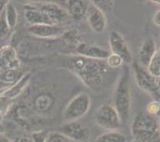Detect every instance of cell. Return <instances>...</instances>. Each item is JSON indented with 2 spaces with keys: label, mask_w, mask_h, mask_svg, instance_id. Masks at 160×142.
<instances>
[{
  "label": "cell",
  "mask_w": 160,
  "mask_h": 142,
  "mask_svg": "<svg viewBox=\"0 0 160 142\" xmlns=\"http://www.w3.org/2000/svg\"><path fill=\"white\" fill-rule=\"evenodd\" d=\"M68 68L83 83L92 90L101 88L105 81L108 68L106 60H97L77 55L68 61Z\"/></svg>",
  "instance_id": "obj_1"
},
{
  "label": "cell",
  "mask_w": 160,
  "mask_h": 142,
  "mask_svg": "<svg viewBox=\"0 0 160 142\" xmlns=\"http://www.w3.org/2000/svg\"><path fill=\"white\" fill-rule=\"evenodd\" d=\"M134 142H160L159 118L146 111L138 113L131 125Z\"/></svg>",
  "instance_id": "obj_2"
},
{
  "label": "cell",
  "mask_w": 160,
  "mask_h": 142,
  "mask_svg": "<svg viewBox=\"0 0 160 142\" xmlns=\"http://www.w3.org/2000/svg\"><path fill=\"white\" fill-rule=\"evenodd\" d=\"M121 119L125 123L130 116L132 96L130 89V70L128 65L123 68V73L118 79L114 93V105Z\"/></svg>",
  "instance_id": "obj_3"
},
{
  "label": "cell",
  "mask_w": 160,
  "mask_h": 142,
  "mask_svg": "<svg viewBox=\"0 0 160 142\" xmlns=\"http://www.w3.org/2000/svg\"><path fill=\"white\" fill-rule=\"evenodd\" d=\"M94 121L100 128L108 131H118L122 126L120 117L113 105L104 104L94 113Z\"/></svg>",
  "instance_id": "obj_4"
},
{
  "label": "cell",
  "mask_w": 160,
  "mask_h": 142,
  "mask_svg": "<svg viewBox=\"0 0 160 142\" xmlns=\"http://www.w3.org/2000/svg\"><path fill=\"white\" fill-rule=\"evenodd\" d=\"M91 106V98L87 93L81 92L72 97L63 111L65 121H79L88 112Z\"/></svg>",
  "instance_id": "obj_5"
},
{
  "label": "cell",
  "mask_w": 160,
  "mask_h": 142,
  "mask_svg": "<svg viewBox=\"0 0 160 142\" xmlns=\"http://www.w3.org/2000/svg\"><path fill=\"white\" fill-rule=\"evenodd\" d=\"M135 77L138 86L145 93L153 97L154 100H160V90L158 80L151 75L146 68L141 66L138 62L134 63Z\"/></svg>",
  "instance_id": "obj_6"
},
{
  "label": "cell",
  "mask_w": 160,
  "mask_h": 142,
  "mask_svg": "<svg viewBox=\"0 0 160 142\" xmlns=\"http://www.w3.org/2000/svg\"><path fill=\"white\" fill-rule=\"evenodd\" d=\"M58 132L75 142H89L91 137L90 129L79 121H66Z\"/></svg>",
  "instance_id": "obj_7"
},
{
  "label": "cell",
  "mask_w": 160,
  "mask_h": 142,
  "mask_svg": "<svg viewBox=\"0 0 160 142\" xmlns=\"http://www.w3.org/2000/svg\"><path fill=\"white\" fill-rule=\"evenodd\" d=\"M34 7L46 14L51 21L53 25L62 26L69 23L70 15L68 11L54 3H33Z\"/></svg>",
  "instance_id": "obj_8"
},
{
  "label": "cell",
  "mask_w": 160,
  "mask_h": 142,
  "mask_svg": "<svg viewBox=\"0 0 160 142\" xmlns=\"http://www.w3.org/2000/svg\"><path fill=\"white\" fill-rule=\"evenodd\" d=\"M109 46L112 54L118 55L123 60L125 65L132 62V55L127 42L121 34L116 30H113L109 35Z\"/></svg>",
  "instance_id": "obj_9"
},
{
  "label": "cell",
  "mask_w": 160,
  "mask_h": 142,
  "mask_svg": "<svg viewBox=\"0 0 160 142\" xmlns=\"http://www.w3.org/2000/svg\"><path fill=\"white\" fill-rule=\"evenodd\" d=\"M85 16L88 25L96 33H102L107 27L105 14L97 8L92 2H89Z\"/></svg>",
  "instance_id": "obj_10"
},
{
  "label": "cell",
  "mask_w": 160,
  "mask_h": 142,
  "mask_svg": "<svg viewBox=\"0 0 160 142\" xmlns=\"http://www.w3.org/2000/svg\"><path fill=\"white\" fill-rule=\"evenodd\" d=\"M66 30L58 25H33L30 26L28 32L30 34L42 39H55L62 37Z\"/></svg>",
  "instance_id": "obj_11"
},
{
  "label": "cell",
  "mask_w": 160,
  "mask_h": 142,
  "mask_svg": "<svg viewBox=\"0 0 160 142\" xmlns=\"http://www.w3.org/2000/svg\"><path fill=\"white\" fill-rule=\"evenodd\" d=\"M76 50L78 55L97 60H106L110 55L107 50L100 46L89 45L86 42H80L77 45Z\"/></svg>",
  "instance_id": "obj_12"
},
{
  "label": "cell",
  "mask_w": 160,
  "mask_h": 142,
  "mask_svg": "<svg viewBox=\"0 0 160 142\" xmlns=\"http://www.w3.org/2000/svg\"><path fill=\"white\" fill-rule=\"evenodd\" d=\"M24 17L27 22L33 25H53L46 14L34 7L33 3H29L25 6Z\"/></svg>",
  "instance_id": "obj_13"
},
{
  "label": "cell",
  "mask_w": 160,
  "mask_h": 142,
  "mask_svg": "<svg viewBox=\"0 0 160 142\" xmlns=\"http://www.w3.org/2000/svg\"><path fill=\"white\" fill-rule=\"evenodd\" d=\"M19 64L16 52L11 46L0 48V70H17Z\"/></svg>",
  "instance_id": "obj_14"
},
{
  "label": "cell",
  "mask_w": 160,
  "mask_h": 142,
  "mask_svg": "<svg viewBox=\"0 0 160 142\" xmlns=\"http://www.w3.org/2000/svg\"><path fill=\"white\" fill-rule=\"evenodd\" d=\"M55 103V98L49 92H41L38 93L32 101L33 109L38 113H44L52 109Z\"/></svg>",
  "instance_id": "obj_15"
},
{
  "label": "cell",
  "mask_w": 160,
  "mask_h": 142,
  "mask_svg": "<svg viewBox=\"0 0 160 142\" xmlns=\"http://www.w3.org/2000/svg\"><path fill=\"white\" fill-rule=\"evenodd\" d=\"M156 46L154 40L148 39L141 45L139 52V62L141 66L148 68V65L156 53Z\"/></svg>",
  "instance_id": "obj_16"
},
{
  "label": "cell",
  "mask_w": 160,
  "mask_h": 142,
  "mask_svg": "<svg viewBox=\"0 0 160 142\" xmlns=\"http://www.w3.org/2000/svg\"><path fill=\"white\" fill-rule=\"evenodd\" d=\"M89 2L81 0H70L67 1L68 13L72 18L75 20L81 19L85 16Z\"/></svg>",
  "instance_id": "obj_17"
},
{
  "label": "cell",
  "mask_w": 160,
  "mask_h": 142,
  "mask_svg": "<svg viewBox=\"0 0 160 142\" xmlns=\"http://www.w3.org/2000/svg\"><path fill=\"white\" fill-rule=\"evenodd\" d=\"M30 77H31L30 74H24L17 82L14 83L12 86L7 89L6 90H4V92H2V94L0 95H2L7 98L11 99V100L15 98L26 89L28 83L30 82Z\"/></svg>",
  "instance_id": "obj_18"
},
{
  "label": "cell",
  "mask_w": 160,
  "mask_h": 142,
  "mask_svg": "<svg viewBox=\"0 0 160 142\" xmlns=\"http://www.w3.org/2000/svg\"><path fill=\"white\" fill-rule=\"evenodd\" d=\"M17 70H0V83L9 86V88L22 77Z\"/></svg>",
  "instance_id": "obj_19"
},
{
  "label": "cell",
  "mask_w": 160,
  "mask_h": 142,
  "mask_svg": "<svg viewBox=\"0 0 160 142\" xmlns=\"http://www.w3.org/2000/svg\"><path fill=\"white\" fill-rule=\"evenodd\" d=\"M93 142H127V140L120 132L108 131L99 136Z\"/></svg>",
  "instance_id": "obj_20"
},
{
  "label": "cell",
  "mask_w": 160,
  "mask_h": 142,
  "mask_svg": "<svg viewBox=\"0 0 160 142\" xmlns=\"http://www.w3.org/2000/svg\"><path fill=\"white\" fill-rule=\"evenodd\" d=\"M4 14H5L6 21H7L9 28L11 30L14 28L18 23V12H17V10L14 4H12L11 3H8V5L4 10Z\"/></svg>",
  "instance_id": "obj_21"
},
{
  "label": "cell",
  "mask_w": 160,
  "mask_h": 142,
  "mask_svg": "<svg viewBox=\"0 0 160 142\" xmlns=\"http://www.w3.org/2000/svg\"><path fill=\"white\" fill-rule=\"evenodd\" d=\"M147 70L155 78H160V50L156 51Z\"/></svg>",
  "instance_id": "obj_22"
},
{
  "label": "cell",
  "mask_w": 160,
  "mask_h": 142,
  "mask_svg": "<svg viewBox=\"0 0 160 142\" xmlns=\"http://www.w3.org/2000/svg\"><path fill=\"white\" fill-rule=\"evenodd\" d=\"M92 3L96 6L100 11H102L104 14L105 13H108L112 11L113 7H114V1H110V0H95L92 1Z\"/></svg>",
  "instance_id": "obj_23"
},
{
  "label": "cell",
  "mask_w": 160,
  "mask_h": 142,
  "mask_svg": "<svg viewBox=\"0 0 160 142\" xmlns=\"http://www.w3.org/2000/svg\"><path fill=\"white\" fill-rule=\"evenodd\" d=\"M46 142H75L61 134L60 132H49Z\"/></svg>",
  "instance_id": "obj_24"
},
{
  "label": "cell",
  "mask_w": 160,
  "mask_h": 142,
  "mask_svg": "<svg viewBox=\"0 0 160 142\" xmlns=\"http://www.w3.org/2000/svg\"><path fill=\"white\" fill-rule=\"evenodd\" d=\"M106 62H107V65L109 68L113 69L120 68L123 64L121 58H120L118 55H114V54H110L108 58L106 59Z\"/></svg>",
  "instance_id": "obj_25"
},
{
  "label": "cell",
  "mask_w": 160,
  "mask_h": 142,
  "mask_svg": "<svg viewBox=\"0 0 160 142\" xmlns=\"http://www.w3.org/2000/svg\"><path fill=\"white\" fill-rule=\"evenodd\" d=\"M49 132L45 130H39L32 133L30 137L31 142H46Z\"/></svg>",
  "instance_id": "obj_26"
},
{
  "label": "cell",
  "mask_w": 160,
  "mask_h": 142,
  "mask_svg": "<svg viewBox=\"0 0 160 142\" xmlns=\"http://www.w3.org/2000/svg\"><path fill=\"white\" fill-rule=\"evenodd\" d=\"M11 29L7 25V21L5 18V14H4V11L1 13L0 15V39H3L9 34Z\"/></svg>",
  "instance_id": "obj_27"
},
{
  "label": "cell",
  "mask_w": 160,
  "mask_h": 142,
  "mask_svg": "<svg viewBox=\"0 0 160 142\" xmlns=\"http://www.w3.org/2000/svg\"><path fill=\"white\" fill-rule=\"evenodd\" d=\"M148 113L151 115H155L158 116V113L160 112V102L157 100H153L150 102L147 106V111Z\"/></svg>",
  "instance_id": "obj_28"
},
{
  "label": "cell",
  "mask_w": 160,
  "mask_h": 142,
  "mask_svg": "<svg viewBox=\"0 0 160 142\" xmlns=\"http://www.w3.org/2000/svg\"><path fill=\"white\" fill-rule=\"evenodd\" d=\"M11 105V100L6 97L0 95V113L5 114Z\"/></svg>",
  "instance_id": "obj_29"
},
{
  "label": "cell",
  "mask_w": 160,
  "mask_h": 142,
  "mask_svg": "<svg viewBox=\"0 0 160 142\" xmlns=\"http://www.w3.org/2000/svg\"><path fill=\"white\" fill-rule=\"evenodd\" d=\"M153 23L157 26L160 27V9L155 13L153 16Z\"/></svg>",
  "instance_id": "obj_30"
},
{
  "label": "cell",
  "mask_w": 160,
  "mask_h": 142,
  "mask_svg": "<svg viewBox=\"0 0 160 142\" xmlns=\"http://www.w3.org/2000/svg\"><path fill=\"white\" fill-rule=\"evenodd\" d=\"M14 142H31V140H30V137L22 136V137H19L17 139H15Z\"/></svg>",
  "instance_id": "obj_31"
},
{
  "label": "cell",
  "mask_w": 160,
  "mask_h": 142,
  "mask_svg": "<svg viewBox=\"0 0 160 142\" xmlns=\"http://www.w3.org/2000/svg\"><path fill=\"white\" fill-rule=\"evenodd\" d=\"M9 3L10 1H0V12L2 13L5 10Z\"/></svg>",
  "instance_id": "obj_32"
},
{
  "label": "cell",
  "mask_w": 160,
  "mask_h": 142,
  "mask_svg": "<svg viewBox=\"0 0 160 142\" xmlns=\"http://www.w3.org/2000/svg\"><path fill=\"white\" fill-rule=\"evenodd\" d=\"M0 142H11V140L8 137L0 134Z\"/></svg>",
  "instance_id": "obj_33"
},
{
  "label": "cell",
  "mask_w": 160,
  "mask_h": 142,
  "mask_svg": "<svg viewBox=\"0 0 160 142\" xmlns=\"http://www.w3.org/2000/svg\"><path fill=\"white\" fill-rule=\"evenodd\" d=\"M3 114H2V113H0V123L2 122V119H3Z\"/></svg>",
  "instance_id": "obj_34"
},
{
  "label": "cell",
  "mask_w": 160,
  "mask_h": 142,
  "mask_svg": "<svg viewBox=\"0 0 160 142\" xmlns=\"http://www.w3.org/2000/svg\"><path fill=\"white\" fill-rule=\"evenodd\" d=\"M158 80V86H159V90H160V78L157 79Z\"/></svg>",
  "instance_id": "obj_35"
},
{
  "label": "cell",
  "mask_w": 160,
  "mask_h": 142,
  "mask_svg": "<svg viewBox=\"0 0 160 142\" xmlns=\"http://www.w3.org/2000/svg\"><path fill=\"white\" fill-rule=\"evenodd\" d=\"M154 3H158V4H160V1H154Z\"/></svg>",
  "instance_id": "obj_36"
},
{
  "label": "cell",
  "mask_w": 160,
  "mask_h": 142,
  "mask_svg": "<svg viewBox=\"0 0 160 142\" xmlns=\"http://www.w3.org/2000/svg\"><path fill=\"white\" fill-rule=\"evenodd\" d=\"M159 118V122H160V118Z\"/></svg>",
  "instance_id": "obj_37"
}]
</instances>
